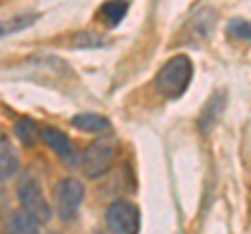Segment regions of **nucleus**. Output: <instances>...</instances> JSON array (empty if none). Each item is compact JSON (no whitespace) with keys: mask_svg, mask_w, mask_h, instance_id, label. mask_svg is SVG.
Instances as JSON below:
<instances>
[{"mask_svg":"<svg viewBox=\"0 0 251 234\" xmlns=\"http://www.w3.org/2000/svg\"><path fill=\"white\" fill-rule=\"evenodd\" d=\"M17 197H19V201H21L23 209H25L27 213L34 215L38 222H42V224L49 222V217H50V207H49V203H46V199L42 197L40 186H38V182H36L31 176H25V178H23V180L19 182Z\"/></svg>","mask_w":251,"mask_h":234,"instance_id":"obj_5","label":"nucleus"},{"mask_svg":"<svg viewBox=\"0 0 251 234\" xmlns=\"http://www.w3.org/2000/svg\"><path fill=\"white\" fill-rule=\"evenodd\" d=\"M115 157V140L111 136H100L92 144L86 146V151L82 155V167L86 171V176L99 178L111 165V161Z\"/></svg>","mask_w":251,"mask_h":234,"instance_id":"obj_2","label":"nucleus"},{"mask_svg":"<svg viewBox=\"0 0 251 234\" xmlns=\"http://www.w3.org/2000/svg\"><path fill=\"white\" fill-rule=\"evenodd\" d=\"M193 77V63L186 54H176L155 75V88L161 96L178 98L186 90Z\"/></svg>","mask_w":251,"mask_h":234,"instance_id":"obj_1","label":"nucleus"},{"mask_svg":"<svg viewBox=\"0 0 251 234\" xmlns=\"http://www.w3.org/2000/svg\"><path fill=\"white\" fill-rule=\"evenodd\" d=\"M228 32L234 38H245V40H251V23L245 19H232L228 23Z\"/></svg>","mask_w":251,"mask_h":234,"instance_id":"obj_14","label":"nucleus"},{"mask_svg":"<svg viewBox=\"0 0 251 234\" xmlns=\"http://www.w3.org/2000/svg\"><path fill=\"white\" fill-rule=\"evenodd\" d=\"M36 19H38V15H19V17L0 21V38L11 36V34H15V32H21V29L34 25Z\"/></svg>","mask_w":251,"mask_h":234,"instance_id":"obj_11","label":"nucleus"},{"mask_svg":"<svg viewBox=\"0 0 251 234\" xmlns=\"http://www.w3.org/2000/svg\"><path fill=\"white\" fill-rule=\"evenodd\" d=\"M220 111H222V94H216V96L205 105V109H203V113H201V119H199L201 128H203V130H209L211 126H214Z\"/></svg>","mask_w":251,"mask_h":234,"instance_id":"obj_13","label":"nucleus"},{"mask_svg":"<svg viewBox=\"0 0 251 234\" xmlns=\"http://www.w3.org/2000/svg\"><path fill=\"white\" fill-rule=\"evenodd\" d=\"M82 197H84V186L75 178H65V180H61L57 184L54 199H57V211L63 222H72L75 217Z\"/></svg>","mask_w":251,"mask_h":234,"instance_id":"obj_4","label":"nucleus"},{"mask_svg":"<svg viewBox=\"0 0 251 234\" xmlns=\"http://www.w3.org/2000/svg\"><path fill=\"white\" fill-rule=\"evenodd\" d=\"M15 134H17V138L25 146H31V144L38 142V138H42V130L36 126L34 119L23 117V119H19L17 123H15Z\"/></svg>","mask_w":251,"mask_h":234,"instance_id":"obj_10","label":"nucleus"},{"mask_svg":"<svg viewBox=\"0 0 251 234\" xmlns=\"http://www.w3.org/2000/svg\"><path fill=\"white\" fill-rule=\"evenodd\" d=\"M38 224L40 222L31 213H27L25 209H17V211H13L9 217L6 232L9 234H38Z\"/></svg>","mask_w":251,"mask_h":234,"instance_id":"obj_8","label":"nucleus"},{"mask_svg":"<svg viewBox=\"0 0 251 234\" xmlns=\"http://www.w3.org/2000/svg\"><path fill=\"white\" fill-rule=\"evenodd\" d=\"M19 169V157L15 153L13 144L4 134H0V180L11 178Z\"/></svg>","mask_w":251,"mask_h":234,"instance_id":"obj_7","label":"nucleus"},{"mask_svg":"<svg viewBox=\"0 0 251 234\" xmlns=\"http://www.w3.org/2000/svg\"><path fill=\"white\" fill-rule=\"evenodd\" d=\"M128 2H105L103 6H100V17L105 19L107 25H117L124 17L126 13H128Z\"/></svg>","mask_w":251,"mask_h":234,"instance_id":"obj_12","label":"nucleus"},{"mask_svg":"<svg viewBox=\"0 0 251 234\" xmlns=\"http://www.w3.org/2000/svg\"><path fill=\"white\" fill-rule=\"evenodd\" d=\"M105 222L115 234H138L140 213L130 201H115L105 211Z\"/></svg>","mask_w":251,"mask_h":234,"instance_id":"obj_3","label":"nucleus"},{"mask_svg":"<svg viewBox=\"0 0 251 234\" xmlns=\"http://www.w3.org/2000/svg\"><path fill=\"white\" fill-rule=\"evenodd\" d=\"M42 138H44V142L67 163L69 167H75L77 163H80V157H77L74 144L69 142V138L63 134V132H59L57 128H50V126L42 128Z\"/></svg>","mask_w":251,"mask_h":234,"instance_id":"obj_6","label":"nucleus"},{"mask_svg":"<svg viewBox=\"0 0 251 234\" xmlns=\"http://www.w3.org/2000/svg\"><path fill=\"white\" fill-rule=\"evenodd\" d=\"M74 44L80 46V48H92V46H103L105 40L99 34H88L86 32V34H77L74 38Z\"/></svg>","mask_w":251,"mask_h":234,"instance_id":"obj_15","label":"nucleus"},{"mask_svg":"<svg viewBox=\"0 0 251 234\" xmlns=\"http://www.w3.org/2000/svg\"><path fill=\"white\" fill-rule=\"evenodd\" d=\"M72 123H74V128L84 130V132H105V130H109V119L103 115H97V113H80V115L74 117Z\"/></svg>","mask_w":251,"mask_h":234,"instance_id":"obj_9","label":"nucleus"}]
</instances>
